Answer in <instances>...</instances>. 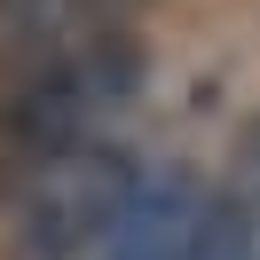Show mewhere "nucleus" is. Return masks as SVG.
Here are the masks:
<instances>
[{"label":"nucleus","mask_w":260,"mask_h":260,"mask_svg":"<svg viewBox=\"0 0 260 260\" xmlns=\"http://www.w3.org/2000/svg\"><path fill=\"white\" fill-rule=\"evenodd\" d=\"M150 166L126 142H79L55 166H40L8 205H0V244L8 260H95L111 244V229L126 221L134 189Z\"/></svg>","instance_id":"nucleus-1"},{"label":"nucleus","mask_w":260,"mask_h":260,"mask_svg":"<svg viewBox=\"0 0 260 260\" xmlns=\"http://www.w3.org/2000/svg\"><path fill=\"white\" fill-rule=\"evenodd\" d=\"M213 189L189 174V166H150L142 189H134L126 221L111 229L95 260H197V229H205Z\"/></svg>","instance_id":"nucleus-2"},{"label":"nucleus","mask_w":260,"mask_h":260,"mask_svg":"<svg viewBox=\"0 0 260 260\" xmlns=\"http://www.w3.org/2000/svg\"><path fill=\"white\" fill-rule=\"evenodd\" d=\"M134 8H150V0H103V16H118V24H126Z\"/></svg>","instance_id":"nucleus-3"},{"label":"nucleus","mask_w":260,"mask_h":260,"mask_svg":"<svg viewBox=\"0 0 260 260\" xmlns=\"http://www.w3.org/2000/svg\"><path fill=\"white\" fill-rule=\"evenodd\" d=\"M8 8H16V0H0V40H8Z\"/></svg>","instance_id":"nucleus-4"}]
</instances>
